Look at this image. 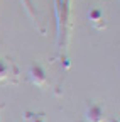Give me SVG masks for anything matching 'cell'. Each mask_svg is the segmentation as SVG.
Instances as JSON below:
<instances>
[{
  "instance_id": "1",
  "label": "cell",
  "mask_w": 120,
  "mask_h": 122,
  "mask_svg": "<svg viewBox=\"0 0 120 122\" xmlns=\"http://www.w3.org/2000/svg\"><path fill=\"white\" fill-rule=\"evenodd\" d=\"M100 115H101V110L98 109V107H93L91 112H88V119L91 120V122H100V120H101Z\"/></svg>"
},
{
  "instance_id": "2",
  "label": "cell",
  "mask_w": 120,
  "mask_h": 122,
  "mask_svg": "<svg viewBox=\"0 0 120 122\" xmlns=\"http://www.w3.org/2000/svg\"><path fill=\"white\" fill-rule=\"evenodd\" d=\"M34 122H42V120H41V119H39V117H37V119H36V120H34Z\"/></svg>"
}]
</instances>
